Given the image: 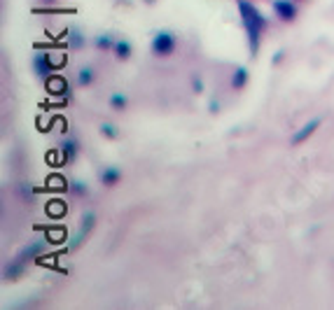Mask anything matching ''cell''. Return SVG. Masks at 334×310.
<instances>
[{"mask_svg": "<svg viewBox=\"0 0 334 310\" xmlns=\"http://www.w3.org/2000/svg\"><path fill=\"white\" fill-rule=\"evenodd\" d=\"M238 14H241V24H243V28H245V35H248L250 54L257 56L259 42H262V33L267 31L269 21L264 19V14L250 0H238Z\"/></svg>", "mask_w": 334, "mask_h": 310, "instance_id": "cell-1", "label": "cell"}, {"mask_svg": "<svg viewBox=\"0 0 334 310\" xmlns=\"http://www.w3.org/2000/svg\"><path fill=\"white\" fill-rule=\"evenodd\" d=\"M178 49V35L171 31H159L154 33V37H152L150 42V51L152 56H157V59H168V56H173Z\"/></svg>", "mask_w": 334, "mask_h": 310, "instance_id": "cell-2", "label": "cell"}, {"mask_svg": "<svg viewBox=\"0 0 334 310\" xmlns=\"http://www.w3.org/2000/svg\"><path fill=\"white\" fill-rule=\"evenodd\" d=\"M33 70H36L40 82H49V77L54 75V63H51V56L47 51H36V56H33Z\"/></svg>", "mask_w": 334, "mask_h": 310, "instance_id": "cell-3", "label": "cell"}, {"mask_svg": "<svg viewBox=\"0 0 334 310\" xmlns=\"http://www.w3.org/2000/svg\"><path fill=\"white\" fill-rule=\"evenodd\" d=\"M271 10H273V14L283 21V24H292V21L297 19V14H299L297 3H294V0H273Z\"/></svg>", "mask_w": 334, "mask_h": 310, "instance_id": "cell-4", "label": "cell"}, {"mask_svg": "<svg viewBox=\"0 0 334 310\" xmlns=\"http://www.w3.org/2000/svg\"><path fill=\"white\" fill-rule=\"evenodd\" d=\"M320 126H323V117H313V119H309V122L304 124V126L299 128V131H294V133H292V138H290V145H292V147H299V145L306 143V140H309V138L313 135V133L318 131Z\"/></svg>", "mask_w": 334, "mask_h": 310, "instance_id": "cell-5", "label": "cell"}, {"mask_svg": "<svg viewBox=\"0 0 334 310\" xmlns=\"http://www.w3.org/2000/svg\"><path fill=\"white\" fill-rule=\"evenodd\" d=\"M94 224H96V215H94V212H84V215H82V219H80V229H77L75 238H73V245H71L73 249L80 247V245L84 243L86 236H89V234H91V229H94Z\"/></svg>", "mask_w": 334, "mask_h": 310, "instance_id": "cell-6", "label": "cell"}, {"mask_svg": "<svg viewBox=\"0 0 334 310\" xmlns=\"http://www.w3.org/2000/svg\"><path fill=\"white\" fill-rule=\"evenodd\" d=\"M45 247H47L45 240H33V243H28L26 247H21V249H19V255H16V261L26 264V261L36 259L38 255H42V252H45Z\"/></svg>", "mask_w": 334, "mask_h": 310, "instance_id": "cell-7", "label": "cell"}, {"mask_svg": "<svg viewBox=\"0 0 334 310\" xmlns=\"http://www.w3.org/2000/svg\"><path fill=\"white\" fill-rule=\"evenodd\" d=\"M98 182L108 189L117 187V184L121 182V170L117 166H103L101 170H98Z\"/></svg>", "mask_w": 334, "mask_h": 310, "instance_id": "cell-8", "label": "cell"}, {"mask_svg": "<svg viewBox=\"0 0 334 310\" xmlns=\"http://www.w3.org/2000/svg\"><path fill=\"white\" fill-rule=\"evenodd\" d=\"M59 149H61V159L66 163H71V161H75L77 154H80V143H77L75 138H66Z\"/></svg>", "mask_w": 334, "mask_h": 310, "instance_id": "cell-9", "label": "cell"}, {"mask_svg": "<svg viewBox=\"0 0 334 310\" xmlns=\"http://www.w3.org/2000/svg\"><path fill=\"white\" fill-rule=\"evenodd\" d=\"M248 82H250V72L245 66H236L232 72V89L234 91H243V89L248 87Z\"/></svg>", "mask_w": 334, "mask_h": 310, "instance_id": "cell-10", "label": "cell"}, {"mask_svg": "<svg viewBox=\"0 0 334 310\" xmlns=\"http://www.w3.org/2000/svg\"><path fill=\"white\" fill-rule=\"evenodd\" d=\"M66 42H68V47H71L73 51H80V49H84L86 37H84V33H82L77 26H71V28L66 31Z\"/></svg>", "mask_w": 334, "mask_h": 310, "instance_id": "cell-11", "label": "cell"}, {"mask_svg": "<svg viewBox=\"0 0 334 310\" xmlns=\"http://www.w3.org/2000/svg\"><path fill=\"white\" fill-rule=\"evenodd\" d=\"M112 54H115L117 61H129L133 54V47L129 40H124V37H119V40L115 42V47H112Z\"/></svg>", "mask_w": 334, "mask_h": 310, "instance_id": "cell-12", "label": "cell"}, {"mask_svg": "<svg viewBox=\"0 0 334 310\" xmlns=\"http://www.w3.org/2000/svg\"><path fill=\"white\" fill-rule=\"evenodd\" d=\"M24 275V264L21 261H10V264L5 266V273H3V278H5V282H16V280Z\"/></svg>", "mask_w": 334, "mask_h": 310, "instance_id": "cell-13", "label": "cell"}, {"mask_svg": "<svg viewBox=\"0 0 334 310\" xmlns=\"http://www.w3.org/2000/svg\"><path fill=\"white\" fill-rule=\"evenodd\" d=\"M108 105H110L115 112H124L129 107V93H121V91L110 93V98H108Z\"/></svg>", "mask_w": 334, "mask_h": 310, "instance_id": "cell-14", "label": "cell"}, {"mask_svg": "<svg viewBox=\"0 0 334 310\" xmlns=\"http://www.w3.org/2000/svg\"><path fill=\"white\" fill-rule=\"evenodd\" d=\"M94 80H96V70H94V68L91 66H84V68H80V70H77V84H80V87H91V84H94Z\"/></svg>", "mask_w": 334, "mask_h": 310, "instance_id": "cell-15", "label": "cell"}, {"mask_svg": "<svg viewBox=\"0 0 334 310\" xmlns=\"http://www.w3.org/2000/svg\"><path fill=\"white\" fill-rule=\"evenodd\" d=\"M115 42L117 40L110 35V33H103V35H98L96 40H94V45H96V49H101V51H112Z\"/></svg>", "mask_w": 334, "mask_h": 310, "instance_id": "cell-16", "label": "cell"}, {"mask_svg": "<svg viewBox=\"0 0 334 310\" xmlns=\"http://www.w3.org/2000/svg\"><path fill=\"white\" fill-rule=\"evenodd\" d=\"M98 131H101V135H103V138H108V140H117V138L121 135L119 128H117L115 124H110V122H103L101 126H98Z\"/></svg>", "mask_w": 334, "mask_h": 310, "instance_id": "cell-17", "label": "cell"}, {"mask_svg": "<svg viewBox=\"0 0 334 310\" xmlns=\"http://www.w3.org/2000/svg\"><path fill=\"white\" fill-rule=\"evenodd\" d=\"M71 193L73 196H86V193H89V187H86L84 182H80V180H75V182H71Z\"/></svg>", "mask_w": 334, "mask_h": 310, "instance_id": "cell-18", "label": "cell"}, {"mask_svg": "<svg viewBox=\"0 0 334 310\" xmlns=\"http://www.w3.org/2000/svg\"><path fill=\"white\" fill-rule=\"evenodd\" d=\"M21 199L24 201H33V187H30V184H21Z\"/></svg>", "mask_w": 334, "mask_h": 310, "instance_id": "cell-19", "label": "cell"}, {"mask_svg": "<svg viewBox=\"0 0 334 310\" xmlns=\"http://www.w3.org/2000/svg\"><path fill=\"white\" fill-rule=\"evenodd\" d=\"M192 91H194V93H203V80H201L199 75L192 77Z\"/></svg>", "mask_w": 334, "mask_h": 310, "instance_id": "cell-20", "label": "cell"}, {"mask_svg": "<svg viewBox=\"0 0 334 310\" xmlns=\"http://www.w3.org/2000/svg\"><path fill=\"white\" fill-rule=\"evenodd\" d=\"M283 59H285V49H278L276 54H273V59H271V66H280V63H283Z\"/></svg>", "mask_w": 334, "mask_h": 310, "instance_id": "cell-21", "label": "cell"}, {"mask_svg": "<svg viewBox=\"0 0 334 310\" xmlns=\"http://www.w3.org/2000/svg\"><path fill=\"white\" fill-rule=\"evenodd\" d=\"M208 112H210V114H218V112H220V103L218 101H210V103H208Z\"/></svg>", "mask_w": 334, "mask_h": 310, "instance_id": "cell-22", "label": "cell"}, {"mask_svg": "<svg viewBox=\"0 0 334 310\" xmlns=\"http://www.w3.org/2000/svg\"><path fill=\"white\" fill-rule=\"evenodd\" d=\"M143 3H145V5H154V3H157V0H143Z\"/></svg>", "mask_w": 334, "mask_h": 310, "instance_id": "cell-23", "label": "cell"}, {"mask_svg": "<svg viewBox=\"0 0 334 310\" xmlns=\"http://www.w3.org/2000/svg\"><path fill=\"white\" fill-rule=\"evenodd\" d=\"M42 3H47V5H49V3H56V0H42Z\"/></svg>", "mask_w": 334, "mask_h": 310, "instance_id": "cell-24", "label": "cell"}, {"mask_svg": "<svg viewBox=\"0 0 334 310\" xmlns=\"http://www.w3.org/2000/svg\"><path fill=\"white\" fill-rule=\"evenodd\" d=\"M294 3H304V0H294Z\"/></svg>", "mask_w": 334, "mask_h": 310, "instance_id": "cell-25", "label": "cell"}]
</instances>
